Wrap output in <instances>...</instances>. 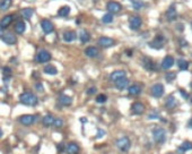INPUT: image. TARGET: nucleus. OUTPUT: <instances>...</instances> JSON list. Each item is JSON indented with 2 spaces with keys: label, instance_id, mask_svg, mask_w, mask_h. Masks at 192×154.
<instances>
[{
  "label": "nucleus",
  "instance_id": "f257e3e1",
  "mask_svg": "<svg viewBox=\"0 0 192 154\" xmlns=\"http://www.w3.org/2000/svg\"><path fill=\"white\" fill-rule=\"evenodd\" d=\"M19 101L23 104H25V106H28V107L36 106L37 102H39L36 95L31 93V92H24V93H22L19 96Z\"/></svg>",
  "mask_w": 192,
  "mask_h": 154
},
{
  "label": "nucleus",
  "instance_id": "f03ea898",
  "mask_svg": "<svg viewBox=\"0 0 192 154\" xmlns=\"http://www.w3.org/2000/svg\"><path fill=\"white\" fill-rule=\"evenodd\" d=\"M152 137H154V140H155L156 143L163 144L166 140V131H165V129L162 128V127H156L152 130Z\"/></svg>",
  "mask_w": 192,
  "mask_h": 154
},
{
  "label": "nucleus",
  "instance_id": "7ed1b4c3",
  "mask_svg": "<svg viewBox=\"0 0 192 154\" xmlns=\"http://www.w3.org/2000/svg\"><path fill=\"white\" fill-rule=\"evenodd\" d=\"M116 146H118V148L120 151L128 152L130 150V147H131V142H130L129 137L123 136V137H121V138H119V140H116Z\"/></svg>",
  "mask_w": 192,
  "mask_h": 154
},
{
  "label": "nucleus",
  "instance_id": "20e7f679",
  "mask_svg": "<svg viewBox=\"0 0 192 154\" xmlns=\"http://www.w3.org/2000/svg\"><path fill=\"white\" fill-rule=\"evenodd\" d=\"M39 63H49L51 60V53L48 51V50H40L39 53H37L36 58H35Z\"/></svg>",
  "mask_w": 192,
  "mask_h": 154
},
{
  "label": "nucleus",
  "instance_id": "39448f33",
  "mask_svg": "<svg viewBox=\"0 0 192 154\" xmlns=\"http://www.w3.org/2000/svg\"><path fill=\"white\" fill-rule=\"evenodd\" d=\"M36 120H37V117H35V116H32V114H24V116H20L18 121H19L23 126H32Z\"/></svg>",
  "mask_w": 192,
  "mask_h": 154
},
{
  "label": "nucleus",
  "instance_id": "423d86ee",
  "mask_svg": "<svg viewBox=\"0 0 192 154\" xmlns=\"http://www.w3.org/2000/svg\"><path fill=\"white\" fill-rule=\"evenodd\" d=\"M141 24H142V19H141L139 16H132V17H130L129 26H130V29L132 30V31H136V30L140 29Z\"/></svg>",
  "mask_w": 192,
  "mask_h": 154
},
{
  "label": "nucleus",
  "instance_id": "0eeeda50",
  "mask_svg": "<svg viewBox=\"0 0 192 154\" xmlns=\"http://www.w3.org/2000/svg\"><path fill=\"white\" fill-rule=\"evenodd\" d=\"M1 40L6 43V44H9V46H13L17 42V39L13 33L10 32H6V33H3L1 34Z\"/></svg>",
  "mask_w": 192,
  "mask_h": 154
},
{
  "label": "nucleus",
  "instance_id": "6e6552de",
  "mask_svg": "<svg viewBox=\"0 0 192 154\" xmlns=\"http://www.w3.org/2000/svg\"><path fill=\"white\" fill-rule=\"evenodd\" d=\"M164 46V36L161 34H158L155 36V39L152 40V42H149V47L152 49H156V50H158V49H161L162 47Z\"/></svg>",
  "mask_w": 192,
  "mask_h": 154
},
{
  "label": "nucleus",
  "instance_id": "1a4fd4ad",
  "mask_svg": "<svg viewBox=\"0 0 192 154\" xmlns=\"http://www.w3.org/2000/svg\"><path fill=\"white\" fill-rule=\"evenodd\" d=\"M145 111V106L144 103L141 102H135L132 103V106H131V112L133 114H137V116H140Z\"/></svg>",
  "mask_w": 192,
  "mask_h": 154
},
{
  "label": "nucleus",
  "instance_id": "9d476101",
  "mask_svg": "<svg viewBox=\"0 0 192 154\" xmlns=\"http://www.w3.org/2000/svg\"><path fill=\"white\" fill-rule=\"evenodd\" d=\"M165 89H164L163 84H155L152 89V94L154 97H161L164 94Z\"/></svg>",
  "mask_w": 192,
  "mask_h": 154
},
{
  "label": "nucleus",
  "instance_id": "9b49d317",
  "mask_svg": "<svg viewBox=\"0 0 192 154\" xmlns=\"http://www.w3.org/2000/svg\"><path fill=\"white\" fill-rule=\"evenodd\" d=\"M41 27H42L43 32H44L45 34H50V33L53 32V24L48 19H43L41 22Z\"/></svg>",
  "mask_w": 192,
  "mask_h": 154
},
{
  "label": "nucleus",
  "instance_id": "f8f14e48",
  "mask_svg": "<svg viewBox=\"0 0 192 154\" xmlns=\"http://www.w3.org/2000/svg\"><path fill=\"white\" fill-rule=\"evenodd\" d=\"M107 10L110 13H119L122 9V6L120 3H116V1H110V3H106Z\"/></svg>",
  "mask_w": 192,
  "mask_h": 154
},
{
  "label": "nucleus",
  "instance_id": "ddd939ff",
  "mask_svg": "<svg viewBox=\"0 0 192 154\" xmlns=\"http://www.w3.org/2000/svg\"><path fill=\"white\" fill-rule=\"evenodd\" d=\"M99 44L101 47H103V48H110V47L114 46V40L111 39V37L102 36V37H99Z\"/></svg>",
  "mask_w": 192,
  "mask_h": 154
},
{
  "label": "nucleus",
  "instance_id": "4468645a",
  "mask_svg": "<svg viewBox=\"0 0 192 154\" xmlns=\"http://www.w3.org/2000/svg\"><path fill=\"white\" fill-rule=\"evenodd\" d=\"M173 65H174V58L172 56H166L164 58V60L162 61V68L167 70V69L172 68Z\"/></svg>",
  "mask_w": 192,
  "mask_h": 154
},
{
  "label": "nucleus",
  "instance_id": "2eb2a0df",
  "mask_svg": "<svg viewBox=\"0 0 192 154\" xmlns=\"http://www.w3.org/2000/svg\"><path fill=\"white\" fill-rule=\"evenodd\" d=\"M123 77H127V74H125V71L124 70H115L113 71L112 74L110 75V80L112 82H116V80H121Z\"/></svg>",
  "mask_w": 192,
  "mask_h": 154
},
{
  "label": "nucleus",
  "instance_id": "dca6fc26",
  "mask_svg": "<svg viewBox=\"0 0 192 154\" xmlns=\"http://www.w3.org/2000/svg\"><path fill=\"white\" fill-rule=\"evenodd\" d=\"M58 102L61 104V106L63 107H69L72 104V99H71L70 96H68V95L66 94H61L59 96V99H58Z\"/></svg>",
  "mask_w": 192,
  "mask_h": 154
},
{
  "label": "nucleus",
  "instance_id": "f3484780",
  "mask_svg": "<svg viewBox=\"0 0 192 154\" xmlns=\"http://www.w3.org/2000/svg\"><path fill=\"white\" fill-rule=\"evenodd\" d=\"M80 148H79L78 144L76 143H69L67 146H66V152L68 154H78Z\"/></svg>",
  "mask_w": 192,
  "mask_h": 154
},
{
  "label": "nucleus",
  "instance_id": "a211bd4d",
  "mask_svg": "<svg viewBox=\"0 0 192 154\" xmlns=\"http://www.w3.org/2000/svg\"><path fill=\"white\" fill-rule=\"evenodd\" d=\"M178 106V101H176V99H175L173 95H169L168 97L166 99V102H165V107H166L168 110H172V109H174L175 107Z\"/></svg>",
  "mask_w": 192,
  "mask_h": 154
},
{
  "label": "nucleus",
  "instance_id": "6ab92c4d",
  "mask_svg": "<svg viewBox=\"0 0 192 154\" xmlns=\"http://www.w3.org/2000/svg\"><path fill=\"white\" fill-rule=\"evenodd\" d=\"M114 84H115V87L118 90H124L128 85H129V80H128L127 77H123L121 80L114 82Z\"/></svg>",
  "mask_w": 192,
  "mask_h": 154
},
{
  "label": "nucleus",
  "instance_id": "aec40b11",
  "mask_svg": "<svg viewBox=\"0 0 192 154\" xmlns=\"http://www.w3.org/2000/svg\"><path fill=\"white\" fill-rule=\"evenodd\" d=\"M166 17L168 20L176 19V17H178V12H176L174 5H172V6L168 8V10H167V13H166Z\"/></svg>",
  "mask_w": 192,
  "mask_h": 154
},
{
  "label": "nucleus",
  "instance_id": "412c9836",
  "mask_svg": "<svg viewBox=\"0 0 192 154\" xmlns=\"http://www.w3.org/2000/svg\"><path fill=\"white\" fill-rule=\"evenodd\" d=\"M142 65H144V67L147 69V70L149 71H154L155 70V65H154V63L152 61V59H149V58H142Z\"/></svg>",
  "mask_w": 192,
  "mask_h": 154
},
{
  "label": "nucleus",
  "instance_id": "4be33fe9",
  "mask_svg": "<svg viewBox=\"0 0 192 154\" xmlns=\"http://www.w3.org/2000/svg\"><path fill=\"white\" fill-rule=\"evenodd\" d=\"M191 150H192V143L189 142V140L183 142L182 143V145L179 146V148H178L179 153H185V152L191 151Z\"/></svg>",
  "mask_w": 192,
  "mask_h": 154
},
{
  "label": "nucleus",
  "instance_id": "5701e85b",
  "mask_svg": "<svg viewBox=\"0 0 192 154\" xmlns=\"http://www.w3.org/2000/svg\"><path fill=\"white\" fill-rule=\"evenodd\" d=\"M76 37H77V34L75 31H67L63 34V40L66 42H72V41L76 40Z\"/></svg>",
  "mask_w": 192,
  "mask_h": 154
},
{
  "label": "nucleus",
  "instance_id": "b1692460",
  "mask_svg": "<svg viewBox=\"0 0 192 154\" xmlns=\"http://www.w3.org/2000/svg\"><path fill=\"white\" fill-rule=\"evenodd\" d=\"M99 53V50L96 47H88V48L85 49V54L89 58H95Z\"/></svg>",
  "mask_w": 192,
  "mask_h": 154
},
{
  "label": "nucleus",
  "instance_id": "393cba45",
  "mask_svg": "<svg viewBox=\"0 0 192 154\" xmlns=\"http://www.w3.org/2000/svg\"><path fill=\"white\" fill-rule=\"evenodd\" d=\"M54 121H56V118H54L52 114H46L42 120L43 126H45V127H50V126H52L54 124Z\"/></svg>",
  "mask_w": 192,
  "mask_h": 154
},
{
  "label": "nucleus",
  "instance_id": "a878e982",
  "mask_svg": "<svg viewBox=\"0 0 192 154\" xmlns=\"http://www.w3.org/2000/svg\"><path fill=\"white\" fill-rule=\"evenodd\" d=\"M11 20H13V16H11V15H6L5 17L1 19V23H0L1 30H5L6 27H8L9 24L11 23Z\"/></svg>",
  "mask_w": 192,
  "mask_h": 154
},
{
  "label": "nucleus",
  "instance_id": "bb28decb",
  "mask_svg": "<svg viewBox=\"0 0 192 154\" xmlns=\"http://www.w3.org/2000/svg\"><path fill=\"white\" fill-rule=\"evenodd\" d=\"M141 92V87L138 85V84H133V85L129 86V94L130 95H139Z\"/></svg>",
  "mask_w": 192,
  "mask_h": 154
},
{
  "label": "nucleus",
  "instance_id": "cd10ccee",
  "mask_svg": "<svg viewBox=\"0 0 192 154\" xmlns=\"http://www.w3.org/2000/svg\"><path fill=\"white\" fill-rule=\"evenodd\" d=\"M79 40L82 41V43H87V42H89V40H90V34L88 33L87 31L83 30V31H80V33H79Z\"/></svg>",
  "mask_w": 192,
  "mask_h": 154
},
{
  "label": "nucleus",
  "instance_id": "c85d7f7f",
  "mask_svg": "<svg viewBox=\"0 0 192 154\" xmlns=\"http://www.w3.org/2000/svg\"><path fill=\"white\" fill-rule=\"evenodd\" d=\"M25 30H26V25L24 22H17L16 25H15V31H16V33L23 34L25 32Z\"/></svg>",
  "mask_w": 192,
  "mask_h": 154
},
{
  "label": "nucleus",
  "instance_id": "c756f323",
  "mask_svg": "<svg viewBox=\"0 0 192 154\" xmlns=\"http://www.w3.org/2000/svg\"><path fill=\"white\" fill-rule=\"evenodd\" d=\"M33 14H34V10L32 8H24L22 10V16L25 19H31Z\"/></svg>",
  "mask_w": 192,
  "mask_h": 154
},
{
  "label": "nucleus",
  "instance_id": "7c9ffc66",
  "mask_svg": "<svg viewBox=\"0 0 192 154\" xmlns=\"http://www.w3.org/2000/svg\"><path fill=\"white\" fill-rule=\"evenodd\" d=\"M69 14H70V7L68 6H62L59 9V12H58V15H59L60 17H67Z\"/></svg>",
  "mask_w": 192,
  "mask_h": 154
},
{
  "label": "nucleus",
  "instance_id": "2f4dec72",
  "mask_svg": "<svg viewBox=\"0 0 192 154\" xmlns=\"http://www.w3.org/2000/svg\"><path fill=\"white\" fill-rule=\"evenodd\" d=\"M44 73L48 75H56L58 74V69L54 67V66H46L44 68Z\"/></svg>",
  "mask_w": 192,
  "mask_h": 154
},
{
  "label": "nucleus",
  "instance_id": "473e14b6",
  "mask_svg": "<svg viewBox=\"0 0 192 154\" xmlns=\"http://www.w3.org/2000/svg\"><path fill=\"white\" fill-rule=\"evenodd\" d=\"M178 66L181 70H186V69L189 68V63H188L185 59H179Z\"/></svg>",
  "mask_w": 192,
  "mask_h": 154
},
{
  "label": "nucleus",
  "instance_id": "72a5a7b5",
  "mask_svg": "<svg viewBox=\"0 0 192 154\" xmlns=\"http://www.w3.org/2000/svg\"><path fill=\"white\" fill-rule=\"evenodd\" d=\"M11 3H13V0H1L0 8H1V10H7L11 6Z\"/></svg>",
  "mask_w": 192,
  "mask_h": 154
},
{
  "label": "nucleus",
  "instance_id": "f704fd0d",
  "mask_svg": "<svg viewBox=\"0 0 192 154\" xmlns=\"http://www.w3.org/2000/svg\"><path fill=\"white\" fill-rule=\"evenodd\" d=\"M131 3H132V7L133 9H136V10H139V9H141L142 7H144L145 3L141 1V0H131Z\"/></svg>",
  "mask_w": 192,
  "mask_h": 154
},
{
  "label": "nucleus",
  "instance_id": "c9c22d12",
  "mask_svg": "<svg viewBox=\"0 0 192 154\" xmlns=\"http://www.w3.org/2000/svg\"><path fill=\"white\" fill-rule=\"evenodd\" d=\"M102 22L104 24H110L113 22V15L111 14V13H107V14H105L103 17H102Z\"/></svg>",
  "mask_w": 192,
  "mask_h": 154
},
{
  "label": "nucleus",
  "instance_id": "e433bc0d",
  "mask_svg": "<svg viewBox=\"0 0 192 154\" xmlns=\"http://www.w3.org/2000/svg\"><path fill=\"white\" fill-rule=\"evenodd\" d=\"M107 100V97L105 94H99L96 96V102L97 103H105Z\"/></svg>",
  "mask_w": 192,
  "mask_h": 154
},
{
  "label": "nucleus",
  "instance_id": "4c0bfd02",
  "mask_svg": "<svg viewBox=\"0 0 192 154\" xmlns=\"http://www.w3.org/2000/svg\"><path fill=\"white\" fill-rule=\"evenodd\" d=\"M175 77H176V74H175V73H168V74L166 75V80L168 83H171V82H173V80H175Z\"/></svg>",
  "mask_w": 192,
  "mask_h": 154
},
{
  "label": "nucleus",
  "instance_id": "58836bf2",
  "mask_svg": "<svg viewBox=\"0 0 192 154\" xmlns=\"http://www.w3.org/2000/svg\"><path fill=\"white\" fill-rule=\"evenodd\" d=\"M53 126H54V127H56V128H60V127H62V126H63V120L60 119V118H58V119H56V121H54Z\"/></svg>",
  "mask_w": 192,
  "mask_h": 154
},
{
  "label": "nucleus",
  "instance_id": "ea45409f",
  "mask_svg": "<svg viewBox=\"0 0 192 154\" xmlns=\"http://www.w3.org/2000/svg\"><path fill=\"white\" fill-rule=\"evenodd\" d=\"M105 135V131L103 130V129H99V130H97V134H96V138H102V137L104 136Z\"/></svg>",
  "mask_w": 192,
  "mask_h": 154
},
{
  "label": "nucleus",
  "instance_id": "a19ab883",
  "mask_svg": "<svg viewBox=\"0 0 192 154\" xmlns=\"http://www.w3.org/2000/svg\"><path fill=\"white\" fill-rule=\"evenodd\" d=\"M3 73L5 76H9L11 74V70L8 68V67H3Z\"/></svg>",
  "mask_w": 192,
  "mask_h": 154
},
{
  "label": "nucleus",
  "instance_id": "79ce46f5",
  "mask_svg": "<svg viewBox=\"0 0 192 154\" xmlns=\"http://www.w3.org/2000/svg\"><path fill=\"white\" fill-rule=\"evenodd\" d=\"M35 89H36L39 92H43V91H44V87H43V85L41 83H37L36 85H35Z\"/></svg>",
  "mask_w": 192,
  "mask_h": 154
},
{
  "label": "nucleus",
  "instance_id": "37998d69",
  "mask_svg": "<svg viewBox=\"0 0 192 154\" xmlns=\"http://www.w3.org/2000/svg\"><path fill=\"white\" fill-rule=\"evenodd\" d=\"M180 93L182 94V96H183L184 99H188V97H189V96H188V93H186V92L184 91V90L181 89V90H180Z\"/></svg>",
  "mask_w": 192,
  "mask_h": 154
},
{
  "label": "nucleus",
  "instance_id": "c03bdc74",
  "mask_svg": "<svg viewBox=\"0 0 192 154\" xmlns=\"http://www.w3.org/2000/svg\"><path fill=\"white\" fill-rule=\"evenodd\" d=\"M58 151H59V152L66 151V148H65V146H63V144H59V145H58Z\"/></svg>",
  "mask_w": 192,
  "mask_h": 154
},
{
  "label": "nucleus",
  "instance_id": "a18cd8bd",
  "mask_svg": "<svg viewBox=\"0 0 192 154\" xmlns=\"http://www.w3.org/2000/svg\"><path fill=\"white\" fill-rule=\"evenodd\" d=\"M87 93H88L89 95H90V94H94V93H96V89H95V87H92V89L88 90Z\"/></svg>",
  "mask_w": 192,
  "mask_h": 154
},
{
  "label": "nucleus",
  "instance_id": "49530a36",
  "mask_svg": "<svg viewBox=\"0 0 192 154\" xmlns=\"http://www.w3.org/2000/svg\"><path fill=\"white\" fill-rule=\"evenodd\" d=\"M79 120H80V121H83V124H85L86 121H87V119H86V118H80Z\"/></svg>",
  "mask_w": 192,
  "mask_h": 154
},
{
  "label": "nucleus",
  "instance_id": "de8ad7c7",
  "mask_svg": "<svg viewBox=\"0 0 192 154\" xmlns=\"http://www.w3.org/2000/svg\"><path fill=\"white\" fill-rule=\"evenodd\" d=\"M188 127H189V128H192V119L190 120L189 124H188Z\"/></svg>",
  "mask_w": 192,
  "mask_h": 154
},
{
  "label": "nucleus",
  "instance_id": "09e8293b",
  "mask_svg": "<svg viewBox=\"0 0 192 154\" xmlns=\"http://www.w3.org/2000/svg\"><path fill=\"white\" fill-rule=\"evenodd\" d=\"M191 103H192V97H191Z\"/></svg>",
  "mask_w": 192,
  "mask_h": 154
}]
</instances>
